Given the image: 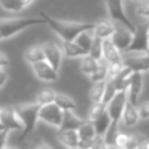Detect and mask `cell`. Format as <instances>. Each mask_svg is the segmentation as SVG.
Segmentation results:
<instances>
[{"label": "cell", "instance_id": "cell-1", "mask_svg": "<svg viewBox=\"0 0 149 149\" xmlns=\"http://www.w3.org/2000/svg\"><path fill=\"white\" fill-rule=\"evenodd\" d=\"M50 29L61 38L62 41H74L83 32L93 31L95 23H79V22H65L55 19L44 13H40Z\"/></svg>", "mask_w": 149, "mask_h": 149}, {"label": "cell", "instance_id": "cell-2", "mask_svg": "<svg viewBox=\"0 0 149 149\" xmlns=\"http://www.w3.org/2000/svg\"><path fill=\"white\" fill-rule=\"evenodd\" d=\"M46 24L43 17H17L0 19V41L15 36L28 28Z\"/></svg>", "mask_w": 149, "mask_h": 149}, {"label": "cell", "instance_id": "cell-3", "mask_svg": "<svg viewBox=\"0 0 149 149\" xmlns=\"http://www.w3.org/2000/svg\"><path fill=\"white\" fill-rule=\"evenodd\" d=\"M15 107L24 125L23 132H22L21 137L19 139V141H22L35 130L38 120H40L39 112L41 105L35 101L33 103L21 104V105H17Z\"/></svg>", "mask_w": 149, "mask_h": 149}, {"label": "cell", "instance_id": "cell-4", "mask_svg": "<svg viewBox=\"0 0 149 149\" xmlns=\"http://www.w3.org/2000/svg\"><path fill=\"white\" fill-rule=\"evenodd\" d=\"M149 19L136 26L133 40L124 53H147L149 46Z\"/></svg>", "mask_w": 149, "mask_h": 149}, {"label": "cell", "instance_id": "cell-5", "mask_svg": "<svg viewBox=\"0 0 149 149\" xmlns=\"http://www.w3.org/2000/svg\"><path fill=\"white\" fill-rule=\"evenodd\" d=\"M105 4L108 15L112 22L124 25L132 32H135L136 26L127 17L124 10V6H123V0H105Z\"/></svg>", "mask_w": 149, "mask_h": 149}, {"label": "cell", "instance_id": "cell-6", "mask_svg": "<svg viewBox=\"0 0 149 149\" xmlns=\"http://www.w3.org/2000/svg\"><path fill=\"white\" fill-rule=\"evenodd\" d=\"M128 101V90L126 91H118L110 102L106 106V109L111 118L112 124H118L122 120L123 112H124L125 106Z\"/></svg>", "mask_w": 149, "mask_h": 149}, {"label": "cell", "instance_id": "cell-7", "mask_svg": "<svg viewBox=\"0 0 149 149\" xmlns=\"http://www.w3.org/2000/svg\"><path fill=\"white\" fill-rule=\"evenodd\" d=\"M39 118L46 124L58 128L61 126L62 118H63V110L58 107L55 103H49L42 105L40 108Z\"/></svg>", "mask_w": 149, "mask_h": 149}, {"label": "cell", "instance_id": "cell-8", "mask_svg": "<svg viewBox=\"0 0 149 149\" xmlns=\"http://www.w3.org/2000/svg\"><path fill=\"white\" fill-rule=\"evenodd\" d=\"M0 123L5 127V129L11 130L23 131L24 125L15 110V106H5L1 107L0 111Z\"/></svg>", "mask_w": 149, "mask_h": 149}, {"label": "cell", "instance_id": "cell-9", "mask_svg": "<svg viewBox=\"0 0 149 149\" xmlns=\"http://www.w3.org/2000/svg\"><path fill=\"white\" fill-rule=\"evenodd\" d=\"M133 36H134V32H132L130 29L125 27L124 25L118 24V25H116L114 33L110 39L113 42L114 45L118 47V49L122 53H124L130 46L131 42L133 40Z\"/></svg>", "mask_w": 149, "mask_h": 149}, {"label": "cell", "instance_id": "cell-10", "mask_svg": "<svg viewBox=\"0 0 149 149\" xmlns=\"http://www.w3.org/2000/svg\"><path fill=\"white\" fill-rule=\"evenodd\" d=\"M32 70L38 79L46 83H53L58 80V72L54 70L53 66L46 60L33 64Z\"/></svg>", "mask_w": 149, "mask_h": 149}, {"label": "cell", "instance_id": "cell-11", "mask_svg": "<svg viewBox=\"0 0 149 149\" xmlns=\"http://www.w3.org/2000/svg\"><path fill=\"white\" fill-rule=\"evenodd\" d=\"M123 63L132 72H145L149 70V54L136 53L134 55L123 57Z\"/></svg>", "mask_w": 149, "mask_h": 149}, {"label": "cell", "instance_id": "cell-12", "mask_svg": "<svg viewBox=\"0 0 149 149\" xmlns=\"http://www.w3.org/2000/svg\"><path fill=\"white\" fill-rule=\"evenodd\" d=\"M42 48L44 50L45 54V60L49 62L54 70L58 72L61 65L62 56H63V51L58 47L57 44H55L52 41H48L42 44Z\"/></svg>", "mask_w": 149, "mask_h": 149}, {"label": "cell", "instance_id": "cell-13", "mask_svg": "<svg viewBox=\"0 0 149 149\" xmlns=\"http://www.w3.org/2000/svg\"><path fill=\"white\" fill-rule=\"evenodd\" d=\"M78 134L80 137L79 146L86 149H89L93 145L94 141L97 137L93 123L89 120H86L85 123L80 127V129L78 130Z\"/></svg>", "mask_w": 149, "mask_h": 149}, {"label": "cell", "instance_id": "cell-14", "mask_svg": "<svg viewBox=\"0 0 149 149\" xmlns=\"http://www.w3.org/2000/svg\"><path fill=\"white\" fill-rule=\"evenodd\" d=\"M143 89V77L142 72H133L131 76L130 85L128 88V100L133 103L134 105H137V102L140 97V94Z\"/></svg>", "mask_w": 149, "mask_h": 149}, {"label": "cell", "instance_id": "cell-15", "mask_svg": "<svg viewBox=\"0 0 149 149\" xmlns=\"http://www.w3.org/2000/svg\"><path fill=\"white\" fill-rule=\"evenodd\" d=\"M116 25L111 19H100L97 23H95V27L93 29V34L95 37H98L102 40L109 39L113 35Z\"/></svg>", "mask_w": 149, "mask_h": 149}, {"label": "cell", "instance_id": "cell-16", "mask_svg": "<svg viewBox=\"0 0 149 149\" xmlns=\"http://www.w3.org/2000/svg\"><path fill=\"white\" fill-rule=\"evenodd\" d=\"M57 140L61 143L66 148H72L80 145V137L78 134V131L74 130H64L57 131L56 133Z\"/></svg>", "mask_w": 149, "mask_h": 149}, {"label": "cell", "instance_id": "cell-17", "mask_svg": "<svg viewBox=\"0 0 149 149\" xmlns=\"http://www.w3.org/2000/svg\"><path fill=\"white\" fill-rule=\"evenodd\" d=\"M86 120L78 118L76 114L72 112V110H65L63 111V118H62L61 126L59 127L58 131L64 130H74L78 131L80 127L85 123Z\"/></svg>", "mask_w": 149, "mask_h": 149}, {"label": "cell", "instance_id": "cell-18", "mask_svg": "<svg viewBox=\"0 0 149 149\" xmlns=\"http://www.w3.org/2000/svg\"><path fill=\"white\" fill-rule=\"evenodd\" d=\"M102 48H103V59L108 63L123 60V53L118 49V47L114 45L110 38L103 40Z\"/></svg>", "mask_w": 149, "mask_h": 149}, {"label": "cell", "instance_id": "cell-19", "mask_svg": "<svg viewBox=\"0 0 149 149\" xmlns=\"http://www.w3.org/2000/svg\"><path fill=\"white\" fill-rule=\"evenodd\" d=\"M122 120L123 123L125 124V126L127 127L135 126L139 122V120H140L138 108L136 107V105L131 103L129 100L127 101V104L125 106L124 112H123V116H122Z\"/></svg>", "mask_w": 149, "mask_h": 149}, {"label": "cell", "instance_id": "cell-20", "mask_svg": "<svg viewBox=\"0 0 149 149\" xmlns=\"http://www.w3.org/2000/svg\"><path fill=\"white\" fill-rule=\"evenodd\" d=\"M62 51L63 55L68 58H82L88 54L86 50H84L74 41H63Z\"/></svg>", "mask_w": 149, "mask_h": 149}, {"label": "cell", "instance_id": "cell-21", "mask_svg": "<svg viewBox=\"0 0 149 149\" xmlns=\"http://www.w3.org/2000/svg\"><path fill=\"white\" fill-rule=\"evenodd\" d=\"M133 72L130 70L129 68L125 66L124 70L120 72V74L116 76L113 79H110L113 82L114 86H116V90L118 91H126L128 90L129 85H130V80H131V76H132Z\"/></svg>", "mask_w": 149, "mask_h": 149}, {"label": "cell", "instance_id": "cell-22", "mask_svg": "<svg viewBox=\"0 0 149 149\" xmlns=\"http://www.w3.org/2000/svg\"><path fill=\"white\" fill-rule=\"evenodd\" d=\"M24 57H25L26 61L31 64V65L42 61V60H45V54H44L42 45H35L28 48L25 51Z\"/></svg>", "mask_w": 149, "mask_h": 149}, {"label": "cell", "instance_id": "cell-23", "mask_svg": "<svg viewBox=\"0 0 149 149\" xmlns=\"http://www.w3.org/2000/svg\"><path fill=\"white\" fill-rule=\"evenodd\" d=\"M92 123L94 125V128H95L97 136L104 137V135L107 132L109 126L111 125V118H110L109 114H108L107 109H106V111L103 114H101L99 118H97Z\"/></svg>", "mask_w": 149, "mask_h": 149}, {"label": "cell", "instance_id": "cell-24", "mask_svg": "<svg viewBox=\"0 0 149 149\" xmlns=\"http://www.w3.org/2000/svg\"><path fill=\"white\" fill-rule=\"evenodd\" d=\"M98 63L99 61L96 59H94L93 57L87 54L86 56L82 57L81 61V70L84 74L88 76V77H91L92 74L95 72V70L98 68Z\"/></svg>", "mask_w": 149, "mask_h": 149}, {"label": "cell", "instance_id": "cell-25", "mask_svg": "<svg viewBox=\"0 0 149 149\" xmlns=\"http://www.w3.org/2000/svg\"><path fill=\"white\" fill-rule=\"evenodd\" d=\"M54 103L61 108L63 111L65 110H74L77 107V104L68 95H64L61 93H56L55 99H54Z\"/></svg>", "mask_w": 149, "mask_h": 149}, {"label": "cell", "instance_id": "cell-26", "mask_svg": "<svg viewBox=\"0 0 149 149\" xmlns=\"http://www.w3.org/2000/svg\"><path fill=\"white\" fill-rule=\"evenodd\" d=\"M105 86L106 81H101L94 83L93 87L91 88L89 92L90 99L93 101V103H97V102H102L104 96V92H105Z\"/></svg>", "mask_w": 149, "mask_h": 149}, {"label": "cell", "instance_id": "cell-27", "mask_svg": "<svg viewBox=\"0 0 149 149\" xmlns=\"http://www.w3.org/2000/svg\"><path fill=\"white\" fill-rule=\"evenodd\" d=\"M92 82L97 83V82L106 81L108 79V62L104 59H101L98 63V68L95 70L91 77Z\"/></svg>", "mask_w": 149, "mask_h": 149}, {"label": "cell", "instance_id": "cell-28", "mask_svg": "<svg viewBox=\"0 0 149 149\" xmlns=\"http://www.w3.org/2000/svg\"><path fill=\"white\" fill-rule=\"evenodd\" d=\"M56 92L54 90L50 89V88H46L43 89L37 94L36 97V102L39 103L40 105H46V104L53 103L54 99H55Z\"/></svg>", "mask_w": 149, "mask_h": 149}, {"label": "cell", "instance_id": "cell-29", "mask_svg": "<svg viewBox=\"0 0 149 149\" xmlns=\"http://www.w3.org/2000/svg\"><path fill=\"white\" fill-rule=\"evenodd\" d=\"M90 32L91 31L83 32V33L78 36L77 39L74 40V42L77 44H79L84 50H86L88 52V54H89V50L91 48L92 44H93L94 37H95L94 34H91Z\"/></svg>", "mask_w": 149, "mask_h": 149}, {"label": "cell", "instance_id": "cell-30", "mask_svg": "<svg viewBox=\"0 0 149 149\" xmlns=\"http://www.w3.org/2000/svg\"><path fill=\"white\" fill-rule=\"evenodd\" d=\"M102 43L103 40L98 37H94V41L92 44L91 48L89 50V55L93 57L94 59L100 61L103 59V48H102Z\"/></svg>", "mask_w": 149, "mask_h": 149}, {"label": "cell", "instance_id": "cell-31", "mask_svg": "<svg viewBox=\"0 0 149 149\" xmlns=\"http://www.w3.org/2000/svg\"><path fill=\"white\" fill-rule=\"evenodd\" d=\"M0 5L3 9L11 13H19L25 8L21 0H0Z\"/></svg>", "mask_w": 149, "mask_h": 149}, {"label": "cell", "instance_id": "cell-32", "mask_svg": "<svg viewBox=\"0 0 149 149\" xmlns=\"http://www.w3.org/2000/svg\"><path fill=\"white\" fill-rule=\"evenodd\" d=\"M116 93H118V90H116L113 82H112L110 79H107L106 80L105 92H104V96H103V99H102V102L107 105V104L110 102V100L116 96Z\"/></svg>", "mask_w": 149, "mask_h": 149}, {"label": "cell", "instance_id": "cell-33", "mask_svg": "<svg viewBox=\"0 0 149 149\" xmlns=\"http://www.w3.org/2000/svg\"><path fill=\"white\" fill-rule=\"evenodd\" d=\"M106 104H104L103 102H97V103H94L93 106L91 107L89 111V118L88 120L93 122L97 118H99L101 114H103L106 111Z\"/></svg>", "mask_w": 149, "mask_h": 149}, {"label": "cell", "instance_id": "cell-34", "mask_svg": "<svg viewBox=\"0 0 149 149\" xmlns=\"http://www.w3.org/2000/svg\"><path fill=\"white\" fill-rule=\"evenodd\" d=\"M146 139L140 134H129V139L125 149H137Z\"/></svg>", "mask_w": 149, "mask_h": 149}, {"label": "cell", "instance_id": "cell-35", "mask_svg": "<svg viewBox=\"0 0 149 149\" xmlns=\"http://www.w3.org/2000/svg\"><path fill=\"white\" fill-rule=\"evenodd\" d=\"M125 65L123 63V60L114 61L108 63V79H113L124 70Z\"/></svg>", "mask_w": 149, "mask_h": 149}, {"label": "cell", "instance_id": "cell-36", "mask_svg": "<svg viewBox=\"0 0 149 149\" xmlns=\"http://www.w3.org/2000/svg\"><path fill=\"white\" fill-rule=\"evenodd\" d=\"M136 13L140 17L149 19V0H140L136 7Z\"/></svg>", "mask_w": 149, "mask_h": 149}, {"label": "cell", "instance_id": "cell-37", "mask_svg": "<svg viewBox=\"0 0 149 149\" xmlns=\"http://www.w3.org/2000/svg\"><path fill=\"white\" fill-rule=\"evenodd\" d=\"M129 139V134H126V133H120L116 135V139H114V145L113 146H116L118 148L125 149L127 145V142H128Z\"/></svg>", "mask_w": 149, "mask_h": 149}, {"label": "cell", "instance_id": "cell-38", "mask_svg": "<svg viewBox=\"0 0 149 149\" xmlns=\"http://www.w3.org/2000/svg\"><path fill=\"white\" fill-rule=\"evenodd\" d=\"M89 149H109V145L105 142L104 137L97 136L95 141H94L93 145Z\"/></svg>", "mask_w": 149, "mask_h": 149}, {"label": "cell", "instance_id": "cell-39", "mask_svg": "<svg viewBox=\"0 0 149 149\" xmlns=\"http://www.w3.org/2000/svg\"><path fill=\"white\" fill-rule=\"evenodd\" d=\"M139 116L141 120H148L149 118V101L142 103L138 107Z\"/></svg>", "mask_w": 149, "mask_h": 149}, {"label": "cell", "instance_id": "cell-40", "mask_svg": "<svg viewBox=\"0 0 149 149\" xmlns=\"http://www.w3.org/2000/svg\"><path fill=\"white\" fill-rule=\"evenodd\" d=\"M30 149H53V148L49 144H47L45 141L41 140V139H37V140L33 141Z\"/></svg>", "mask_w": 149, "mask_h": 149}, {"label": "cell", "instance_id": "cell-41", "mask_svg": "<svg viewBox=\"0 0 149 149\" xmlns=\"http://www.w3.org/2000/svg\"><path fill=\"white\" fill-rule=\"evenodd\" d=\"M8 78V72L6 70V68H0V88H2L7 82Z\"/></svg>", "mask_w": 149, "mask_h": 149}, {"label": "cell", "instance_id": "cell-42", "mask_svg": "<svg viewBox=\"0 0 149 149\" xmlns=\"http://www.w3.org/2000/svg\"><path fill=\"white\" fill-rule=\"evenodd\" d=\"M9 130H3L0 132V149H2L3 147L6 146L7 142V136H8Z\"/></svg>", "mask_w": 149, "mask_h": 149}, {"label": "cell", "instance_id": "cell-43", "mask_svg": "<svg viewBox=\"0 0 149 149\" xmlns=\"http://www.w3.org/2000/svg\"><path fill=\"white\" fill-rule=\"evenodd\" d=\"M9 64L8 58L5 54H3L2 52H0V68H7Z\"/></svg>", "mask_w": 149, "mask_h": 149}, {"label": "cell", "instance_id": "cell-44", "mask_svg": "<svg viewBox=\"0 0 149 149\" xmlns=\"http://www.w3.org/2000/svg\"><path fill=\"white\" fill-rule=\"evenodd\" d=\"M2 149H21L19 147H17V146H5V147H3Z\"/></svg>", "mask_w": 149, "mask_h": 149}, {"label": "cell", "instance_id": "cell-45", "mask_svg": "<svg viewBox=\"0 0 149 149\" xmlns=\"http://www.w3.org/2000/svg\"><path fill=\"white\" fill-rule=\"evenodd\" d=\"M144 145H145V147H146V149H149V140H145L144 141Z\"/></svg>", "mask_w": 149, "mask_h": 149}, {"label": "cell", "instance_id": "cell-46", "mask_svg": "<svg viewBox=\"0 0 149 149\" xmlns=\"http://www.w3.org/2000/svg\"><path fill=\"white\" fill-rule=\"evenodd\" d=\"M137 149H146V147H145V145H144V142L141 143V145Z\"/></svg>", "mask_w": 149, "mask_h": 149}, {"label": "cell", "instance_id": "cell-47", "mask_svg": "<svg viewBox=\"0 0 149 149\" xmlns=\"http://www.w3.org/2000/svg\"><path fill=\"white\" fill-rule=\"evenodd\" d=\"M3 130H6V129H5V127L3 126L1 123H0V132H1V131H3Z\"/></svg>", "mask_w": 149, "mask_h": 149}, {"label": "cell", "instance_id": "cell-48", "mask_svg": "<svg viewBox=\"0 0 149 149\" xmlns=\"http://www.w3.org/2000/svg\"><path fill=\"white\" fill-rule=\"evenodd\" d=\"M68 149H86V148H83L81 146H77V147H72V148H68Z\"/></svg>", "mask_w": 149, "mask_h": 149}, {"label": "cell", "instance_id": "cell-49", "mask_svg": "<svg viewBox=\"0 0 149 149\" xmlns=\"http://www.w3.org/2000/svg\"><path fill=\"white\" fill-rule=\"evenodd\" d=\"M109 149H122V148H118L116 146H109Z\"/></svg>", "mask_w": 149, "mask_h": 149}, {"label": "cell", "instance_id": "cell-50", "mask_svg": "<svg viewBox=\"0 0 149 149\" xmlns=\"http://www.w3.org/2000/svg\"><path fill=\"white\" fill-rule=\"evenodd\" d=\"M133 1H137V2H138V1H140V0H133Z\"/></svg>", "mask_w": 149, "mask_h": 149}, {"label": "cell", "instance_id": "cell-51", "mask_svg": "<svg viewBox=\"0 0 149 149\" xmlns=\"http://www.w3.org/2000/svg\"><path fill=\"white\" fill-rule=\"evenodd\" d=\"M0 111H1V107H0Z\"/></svg>", "mask_w": 149, "mask_h": 149}]
</instances>
